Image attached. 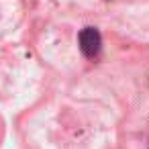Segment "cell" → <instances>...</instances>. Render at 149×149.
<instances>
[{"mask_svg": "<svg viewBox=\"0 0 149 149\" xmlns=\"http://www.w3.org/2000/svg\"><path fill=\"white\" fill-rule=\"evenodd\" d=\"M78 41H80L82 53H84L86 57H90V59L96 57V55L100 53V49H102V37H100L98 29H94V27H86V29L80 33Z\"/></svg>", "mask_w": 149, "mask_h": 149, "instance_id": "cell-1", "label": "cell"}]
</instances>
